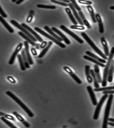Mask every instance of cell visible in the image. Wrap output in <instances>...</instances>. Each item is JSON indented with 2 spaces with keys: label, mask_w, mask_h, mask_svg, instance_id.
<instances>
[{
  "label": "cell",
  "mask_w": 114,
  "mask_h": 128,
  "mask_svg": "<svg viewBox=\"0 0 114 128\" xmlns=\"http://www.w3.org/2000/svg\"><path fill=\"white\" fill-rule=\"evenodd\" d=\"M114 56V47L111 48L110 51V55L109 56L108 61L106 63V66L104 68L103 75V79H102V86L103 87H105L107 85V80L108 77V72L110 68V64L112 62V59Z\"/></svg>",
  "instance_id": "obj_1"
},
{
  "label": "cell",
  "mask_w": 114,
  "mask_h": 128,
  "mask_svg": "<svg viewBox=\"0 0 114 128\" xmlns=\"http://www.w3.org/2000/svg\"><path fill=\"white\" fill-rule=\"evenodd\" d=\"M6 94L14 100L17 104H18L20 106V107H21L22 108V109L26 112L27 114H28L30 118L34 117V115L33 114V113L18 98H17L15 95L13 94L12 92L10 91H7L6 92Z\"/></svg>",
  "instance_id": "obj_2"
},
{
  "label": "cell",
  "mask_w": 114,
  "mask_h": 128,
  "mask_svg": "<svg viewBox=\"0 0 114 128\" xmlns=\"http://www.w3.org/2000/svg\"><path fill=\"white\" fill-rule=\"evenodd\" d=\"M81 35L97 54H98L101 57H102L104 60H106L108 59V58L106 57V56L105 54H103L102 53V52L95 46V44H94V43L92 42L91 40L89 38V36L86 34V33L85 32H82L81 34Z\"/></svg>",
  "instance_id": "obj_3"
},
{
  "label": "cell",
  "mask_w": 114,
  "mask_h": 128,
  "mask_svg": "<svg viewBox=\"0 0 114 128\" xmlns=\"http://www.w3.org/2000/svg\"><path fill=\"white\" fill-rule=\"evenodd\" d=\"M113 98V94H110L109 96V98H108L106 108H105L102 128H107L109 116V114H110V107H111V104H112Z\"/></svg>",
  "instance_id": "obj_4"
},
{
  "label": "cell",
  "mask_w": 114,
  "mask_h": 128,
  "mask_svg": "<svg viewBox=\"0 0 114 128\" xmlns=\"http://www.w3.org/2000/svg\"><path fill=\"white\" fill-rule=\"evenodd\" d=\"M34 30H36V31L38 32L39 34H42L44 36H45L47 38H48V39L51 40L52 42H53L55 44H57V45H58V46H60V47H61L62 48H66V46L65 44H64L62 42L58 41V40H57L56 39L54 38V37H53L52 36H50V35L47 34L46 32H44V31H43L42 30L40 29V28H38V27H35Z\"/></svg>",
  "instance_id": "obj_5"
},
{
  "label": "cell",
  "mask_w": 114,
  "mask_h": 128,
  "mask_svg": "<svg viewBox=\"0 0 114 128\" xmlns=\"http://www.w3.org/2000/svg\"><path fill=\"white\" fill-rule=\"evenodd\" d=\"M10 23L11 24H13L14 26H15L16 27L18 28L19 30H20L21 31H22L24 34H26L27 36H28L31 40L34 41V42H36L37 41V39H36L34 36H32V34L30 33L28 30H26V28H25L24 27H23L21 25H20V24L18 23V22H16L14 20H11L10 21Z\"/></svg>",
  "instance_id": "obj_6"
},
{
  "label": "cell",
  "mask_w": 114,
  "mask_h": 128,
  "mask_svg": "<svg viewBox=\"0 0 114 128\" xmlns=\"http://www.w3.org/2000/svg\"><path fill=\"white\" fill-rule=\"evenodd\" d=\"M108 96V94H104V95L102 96V98L100 99L99 102H98V103L96 107V109H95V112H94V115L93 116V118L94 120H97L98 119L99 114L100 113L101 108H102V104L105 102V100H106V98H107Z\"/></svg>",
  "instance_id": "obj_7"
},
{
  "label": "cell",
  "mask_w": 114,
  "mask_h": 128,
  "mask_svg": "<svg viewBox=\"0 0 114 128\" xmlns=\"http://www.w3.org/2000/svg\"><path fill=\"white\" fill-rule=\"evenodd\" d=\"M60 28H61L63 31H64V32H66V34L71 36L73 38H74V39L76 40L78 43H79L80 44H83L84 43V41L82 39H81L79 37H78V36L74 34L73 32L69 30L66 28V26H64V25H62L60 26Z\"/></svg>",
  "instance_id": "obj_8"
},
{
  "label": "cell",
  "mask_w": 114,
  "mask_h": 128,
  "mask_svg": "<svg viewBox=\"0 0 114 128\" xmlns=\"http://www.w3.org/2000/svg\"><path fill=\"white\" fill-rule=\"evenodd\" d=\"M22 46H23V44H22V43H20L18 44V46L17 47V48H16L14 52V53L12 54L10 60L9 62V64H14V60H15L16 56L18 55V52L20 51V50H21Z\"/></svg>",
  "instance_id": "obj_9"
},
{
  "label": "cell",
  "mask_w": 114,
  "mask_h": 128,
  "mask_svg": "<svg viewBox=\"0 0 114 128\" xmlns=\"http://www.w3.org/2000/svg\"><path fill=\"white\" fill-rule=\"evenodd\" d=\"M63 69L64 70L67 72L68 74L70 75L71 78H72L78 84H82V82L81 81V80H80L79 78H78L77 76H76L75 74H74V73L70 69V68H69L67 66H64L63 67Z\"/></svg>",
  "instance_id": "obj_10"
},
{
  "label": "cell",
  "mask_w": 114,
  "mask_h": 128,
  "mask_svg": "<svg viewBox=\"0 0 114 128\" xmlns=\"http://www.w3.org/2000/svg\"><path fill=\"white\" fill-rule=\"evenodd\" d=\"M21 26L23 27H24L25 28H26V30H28L29 32H30V33L31 34H33L35 37V38L37 39V40H38L39 42H43L42 38L36 32H35L33 30L32 28L30 27L29 26H28L27 25H26V24H25V23H22V24H21Z\"/></svg>",
  "instance_id": "obj_11"
},
{
  "label": "cell",
  "mask_w": 114,
  "mask_h": 128,
  "mask_svg": "<svg viewBox=\"0 0 114 128\" xmlns=\"http://www.w3.org/2000/svg\"><path fill=\"white\" fill-rule=\"evenodd\" d=\"M51 30H52L54 32H55L57 34H58V35L60 36V38L62 39L64 42L66 43V44H70V41L68 39L66 36H65V35L62 33V32H61L60 30H58L57 28H55V27H52V28H51Z\"/></svg>",
  "instance_id": "obj_12"
},
{
  "label": "cell",
  "mask_w": 114,
  "mask_h": 128,
  "mask_svg": "<svg viewBox=\"0 0 114 128\" xmlns=\"http://www.w3.org/2000/svg\"><path fill=\"white\" fill-rule=\"evenodd\" d=\"M86 88H87L88 92L89 94V95L90 96V98H91V100L93 105L94 106H97L98 103L97 102V100H96V97H95V96L94 95V91L92 89V87L90 86H88L86 87Z\"/></svg>",
  "instance_id": "obj_13"
},
{
  "label": "cell",
  "mask_w": 114,
  "mask_h": 128,
  "mask_svg": "<svg viewBox=\"0 0 114 128\" xmlns=\"http://www.w3.org/2000/svg\"><path fill=\"white\" fill-rule=\"evenodd\" d=\"M25 45V49L26 51V56L28 59V62L30 64L33 65L34 64V62L32 60V58L30 55V53L29 52V43L27 41H25L24 42Z\"/></svg>",
  "instance_id": "obj_14"
},
{
  "label": "cell",
  "mask_w": 114,
  "mask_h": 128,
  "mask_svg": "<svg viewBox=\"0 0 114 128\" xmlns=\"http://www.w3.org/2000/svg\"><path fill=\"white\" fill-rule=\"evenodd\" d=\"M69 6L70 7V8L71 10L72 11V12H73V14L74 15V16H75V18H76V19L78 20V23L80 24V25H82L83 26L84 25L83 23L82 22V20L81 19V18H80V16L78 15V12L76 11V10H75V8H74V7L73 6L72 3H70L69 4Z\"/></svg>",
  "instance_id": "obj_15"
},
{
  "label": "cell",
  "mask_w": 114,
  "mask_h": 128,
  "mask_svg": "<svg viewBox=\"0 0 114 128\" xmlns=\"http://www.w3.org/2000/svg\"><path fill=\"white\" fill-rule=\"evenodd\" d=\"M97 22L98 23V28H99V32L101 34H102L104 32V27L103 24L102 23V20L100 16V15L98 14H95Z\"/></svg>",
  "instance_id": "obj_16"
},
{
  "label": "cell",
  "mask_w": 114,
  "mask_h": 128,
  "mask_svg": "<svg viewBox=\"0 0 114 128\" xmlns=\"http://www.w3.org/2000/svg\"><path fill=\"white\" fill-rule=\"evenodd\" d=\"M13 114L16 116L17 118L20 121V122H22V124H24V126L26 127V128H29L30 127V124L28 122H27L25 120H24V118H23L22 116H21L20 115L18 114L17 112H15V111L13 112Z\"/></svg>",
  "instance_id": "obj_17"
},
{
  "label": "cell",
  "mask_w": 114,
  "mask_h": 128,
  "mask_svg": "<svg viewBox=\"0 0 114 128\" xmlns=\"http://www.w3.org/2000/svg\"><path fill=\"white\" fill-rule=\"evenodd\" d=\"M114 70V60H112V62L110 64V68L108 72L107 81L111 83L113 80V74Z\"/></svg>",
  "instance_id": "obj_18"
},
{
  "label": "cell",
  "mask_w": 114,
  "mask_h": 128,
  "mask_svg": "<svg viewBox=\"0 0 114 128\" xmlns=\"http://www.w3.org/2000/svg\"><path fill=\"white\" fill-rule=\"evenodd\" d=\"M101 43L102 44V46L103 47L104 49V53L105 55L107 56H109L110 54H109V48H108L107 43L106 42V40H105V39L103 37L101 38Z\"/></svg>",
  "instance_id": "obj_19"
},
{
  "label": "cell",
  "mask_w": 114,
  "mask_h": 128,
  "mask_svg": "<svg viewBox=\"0 0 114 128\" xmlns=\"http://www.w3.org/2000/svg\"><path fill=\"white\" fill-rule=\"evenodd\" d=\"M44 28L45 29V30H46L47 32H48L50 34L53 36V37H54V38L56 39L57 40H58V41L61 42L63 40L60 38V36H59L57 34H55L54 31L51 30V28H50L48 26H44Z\"/></svg>",
  "instance_id": "obj_20"
},
{
  "label": "cell",
  "mask_w": 114,
  "mask_h": 128,
  "mask_svg": "<svg viewBox=\"0 0 114 128\" xmlns=\"http://www.w3.org/2000/svg\"><path fill=\"white\" fill-rule=\"evenodd\" d=\"M86 54L87 55L91 57L92 58H94V59H95V60H97L99 62H101V63H102L104 64V63H106V62L105 60H104L103 59H102V58H100L99 57H98V56H96L95 54H93L91 52H90V51H86Z\"/></svg>",
  "instance_id": "obj_21"
},
{
  "label": "cell",
  "mask_w": 114,
  "mask_h": 128,
  "mask_svg": "<svg viewBox=\"0 0 114 128\" xmlns=\"http://www.w3.org/2000/svg\"><path fill=\"white\" fill-rule=\"evenodd\" d=\"M83 58H84L85 59H86V60H89V61H90V62H91L94 63H95L96 64H97V65H98V66H101V67H105V66H105L104 64H103V63H101V62H99L97 60H95V59H94V58H92L91 57H90V56H89L85 55V56H83Z\"/></svg>",
  "instance_id": "obj_22"
},
{
  "label": "cell",
  "mask_w": 114,
  "mask_h": 128,
  "mask_svg": "<svg viewBox=\"0 0 114 128\" xmlns=\"http://www.w3.org/2000/svg\"><path fill=\"white\" fill-rule=\"evenodd\" d=\"M22 59L24 61V64L26 68H30V64L28 62V59L26 56V51H25V49L23 48L22 49Z\"/></svg>",
  "instance_id": "obj_23"
},
{
  "label": "cell",
  "mask_w": 114,
  "mask_h": 128,
  "mask_svg": "<svg viewBox=\"0 0 114 128\" xmlns=\"http://www.w3.org/2000/svg\"><path fill=\"white\" fill-rule=\"evenodd\" d=\"M0 22L4 25V26L9 31V32L10 33H13L14 32V30L12 28V27L8 24V23H7V22H6V20H5L2 16H0Z\"/></svg>",
  "instance_id": "obj_24"
},
{
  "label": "cell",
  "mask_w": 114,
  "mask_h": 128,
  "mask_svg": "<svg viewBox=\"0 0 114 128\" xmlns=\"http://www.w3.org/2000/svg\"><path fill=\"white\" fill-rule=\"evenodd\" d=\"M18 34L26 40V41H27L29 43L31 44L32 46H36V44H35V43L34 41H33L28 36H27L26 34H24L23 32H22V31L19 32H18Z\"/></svg>",
  "instance_id": "obj_25"
},
{
  "label": "cell",
  "mask_w": 114,
  "mask_h": 128,
  "mask_svg": "<svg viewBox=\"0 0 114 128\" xmlns=\"http://www.w3.org/2000/svg\"><path fill=\"white\" fill-rule=\"evenodd\" d=\"M85 73L88 82L89 83H91L93 82V78L90 76V67L89 66H85Z\"/></svg>",
  "instance_id": "obj_26"
},
{
  "label": "cell",
  "mask_w": 114,
  "mask_h": 128,
  "mask_svg": "<svg viewBox=\"0 0 114 128\" xmlns=\"http://www.w3.org/2000/svg\"><path fill=\"white\" fill-rule=\"evenodd\" d=\"M65 10L66 11L67 14H68V16H69V18L71 20V21L72 22V23L74 24V25H77L78 24V22L76 21L74 16L73 15L70 9L69 8H65Z\"/></svg>",
  "instance_id": "obj_27"
},
{
  "label": "cell",
  "mask_w": 114,
  "mask_h": 128,
  "mask_svg": "<svg viewBox=\"0 0 114 128\" xmlns=\"http://www.w3.org/2000/svg\"><path fill=\"white\" fill-rule=\"evenodd\" d=\"M78 14L80 16V18H81V19L82 20V22L83 23V24L86 26V27L89 28V29H90L91 28V26L90 25V23H89L88 21L87 20L85 16H84V14H83L82 11H80V12H78Z\"/></svg>",
  "instance_id": "obj_28"
},
{
  "label": "cell",
  "mask_w": 114,
  "mask_h": 128,
  "mask_svg": "<svg viewBox=\"0 0 114 128\" xmlns=\"http://www.w3.org/2000/svg\"><path fill=\"white\" fill-rule=\"evenodd\" d=\"M86 7H87V8L89 11V12H90V16H91V18L93 22L94 23H95L97 22V20H96L95 15L94 14V11L93 8L91 7V6H90V5H88L87 6H86Z\"/></svg>",
  "instance_id": "obj_29"
},
{
  "label": "cell",
  "mask_w": 114,
  "mask_h": 128,
  "mask_svg": "<svg viewBox=\"0 0 114 128\" xmlns=\"http://www.w3.org/2000/svg\"><path fill=\"white\" fill-rule=\"evenodd\" d=\"M94 71L95 72V74L96 76V78L98 80V83H101L102 82V79L101 77L100 76V71H99V68L98 67V66L97 64H95L94 66Z\"/></svg>",
  "instance_id": "obj_30"
},
{
  "label": "cell",
  "mask_w": 114,
  "mask_h": 128,
  "mask_svg": "<svg viewBox=\"0 0 114 128\" xmlns=\"http://www.w3.org/2000/svg\"><path fill=\"white\" fill-rule=\"evenodd\" d=\"M53 44V42L50 41L49 42H48V44L47 46L44 48V49L41 52L40 54L38 56V58H42V57L46 54V52L48 51V50H49V49L50 48V46H51Z\"/></svg>",
  "instance_id": "obj_31"
},
{
  "label": "cell",
  "mask_w": 114,
  "mask_h": 128,
  "mask_svg": "<svg viewBox=\"0 0 114 128\" xmlns=\"http://www.w3.org/2000/svg\"><path fill=\"white\" fill-rule=\"evenodd\" d=\"M90 74H91V75L92 76L93 80H94V87L96 88H99V85L98 84V82L97 78H96L94 70H90Z\"/></svg>",
  "instance_id": "obj_32"
},
{
  "label": "cell",
  "mask_w": 114,
  "mask_h": 128,
  "mask_svg": "<svg viewBox=\"0 0 114 128\" xmlns=\"http://www.w3.org/2000/svg\"><path fill=\"white\" fill-rule=\"evenodd\" d=\"M18 61H19V64H20V67H21V70H22V71L26 70V68L25 66L24 61H23V59H22V55H21V54H18Z\"/></svg>",
  "instance_id": "obj_33"
},
{
  "label": "cell",
  "mask_w": 114,
  "mask_h": 128,
  "mask_svg": "<svg viewBox=\"0 0 114 128\" xmlns=\"http://www.w3.org/2000/svg\"><path fill=\"white\" fill-rule=\"evenodd\" d=\"M114 90V86H110L107 87H103V88H95L94 91L95 92H99V91H108V90Z\"/></svg>",
  "instance_id": "obj_34"
},
{
  "label": "cell",
  "mask_w": 114,
  "mask_h": 128,
  "mask_svg": "<svg viewBox=\"0 0 114 128\" xmlns=\"http://www.w3.org/2000/svg\"><path fill=\"white\" fill-rule=\"evenodd\" d=\"M1 119L2 120L3 122H5L7 126H9L10 128H18L17 127H16L13 124H12L11 122L7 120L6 118H5L4 116H2L1 118Z\"/></svg>",
  "instance_id": "obj_35"
},
{
  "label": "cell",
  "mask_w": 114,
  "mask_h": 128,
  "mask_svg": "<svg viewBox=\"0 0 114 128\" xmlns=\"http://www.w3.org/2000/svg\"><path fill=\"white\" fill-rule=\"evenodd\" d=\"M37 7L39 8H46V9H51L54 10L56 8V6H49V5H44V4H37Z\"/></svg>",
  "instance_id": "obj_36"
},
{
  "label": "cell",
  "mask_w": 114,
  "mask_h": 128,
  "mask_svg": "<svg viewBox=\"0 0 114 128\" xmlns=\"http://www.w3.org/2000/svg\"><path fill=\"white\" fill-rule=\"evenodd\" d=\"M0 116H4L5 118L8 119H9V120H13V121H16V120H15V119L14 118V116L6 114L4 113V112H0Z\"/></svg>",
  "instance_id": "obj_37"
},
{
  "label": "cell",
  "mask_w": 114,
  "mask_h": 128,
  "mask_svg": "<svg viewBox=\"0 0 114 128\" xmlns=\"http://www.w3.org/2000/svg\"><path fill=\"white\" fill-rule=\"evenodd\" d=\"M51 2L54 3L55 4H58L62 6H65V7H67V6H69V4L64 3V2H62L57 1V0H51Z\"/></svg>",
  "instance_id": "obj_38"
},
{
  "label": "cell",
  "mask_w": 114,
  "mask_h": 128,
  "mask_svg": "<svg viewBox=\"0 0 114 128\" xmlns=\"http://www.w3.org/2000/svg\"><path fill=\"white\" fill-rule=\"evenodd\" d=\"M70 28L72 29H75V30H85V27L84 26H80L78 25H73L70 26Z\"/></svg>",
  "instance_id": "obj_39"
},
{
  "label": "cell",
  "mask_w": 114,
  "mask_h": 128,
  "mask_svg": "<svg viewBox=\"0 0 114 128\" xmlns=\"http://www.w3.org/2000/svg\"><path fill=\"white\" fill-rule=\"evenodd\" d=\"M70 2L76 10H78L79 12L81 11V8L79 7V6H78V4L76 2V0H70Z\"/></svg>",
  "instance_id": "obj_40"
},
{
  "label": "cell",
  "mask_w": 114,
  "mask_h": 128,
  "mask_svg": "<svg viewBox=\"0 0 114 128\" xmlns=\"http://www.w3.org/2000/svg\"><path fill=\"white\" fill-rule=\"evenodd\" d=\"M78 2L80 4H86L88 5H90L92 4V2L89 0H78Z\"/></svg>",
  "instance_id": "obj_41"
},
{
  "label": "cell",
  "mask_w": 114,
  "mask_h": 128,
  "mask_svg": "<svg viewBox=\"0 0 114 128\" xmlns=\"http://www.w3.org/2000/svg\"><path fill=\"white\" fill-rule=\"evenodd\" d=\"M0 14L1 15V16H2V18H7V14L5 13V12H4L3 10H2V8L1 7V6H0Z\"/></svg>",
  "instance_id": "obj_42"
},
{
  "label": "cell",
  "mask_w": 114,
  "mask_h": 128,
  "mask_svg": "<svg viewBox=\"0 0 114 128\" xmlns=\"http://www.w3.org/2000/svg\"><path fill=\"white\" fill-rule=\"evenodd\" d=\"M7 79H8L11 83H13V84H15L16 83V80H14V78H13L12 76H9L7 77Z\"/></svg>",
  "instance_id": "obj_43"
},
{
  "label": "cell",
  "mask_w": 114,
  "mask_h": 128,
  "mask_svg": "<svg viewBox=\"0 0 114 128\" xmlns=\"http://www.w3.org/2000/svg\"><path fill=\"white\" fill-rule=\"evenodd\" d=\"M103 94H114V90H108L103 91Z\"/></svg>",
  "instance_id": "obj_44"
},
{
  "label": "cell",
  "mask_w": 114,
  "mask_h": 128,
  "mask_svg": "<svg viewBox=\"0 0 114 128\" xmlns=\"http://www.w3.org/2000/svg\"><path fill=\"white\" fill-rule=\"evenodd\" d=\"M47 44V43L46 42H42V44L40 45V48H44L45 47H46Z\"/></svg>",
  "instance_id": "obj_45"
},
{
  "label": "cell",
  "mask_w": 114,
  "mask_h": 128,
  "mask_svg": "<svg viewBox=\"0 0 114 128\" xmlns=\"http://www.w3.org/2000/svg\"><path fill=\"white\" fill-rule=\"evenodd\" d=\"M32 19H33V16L29 15V16H28V18L27 19V22L29 23H30L31 22Z\"/></svg>",
  "instance_id": "obj_46"
},
{
  "label": "cell",
  "mask_w": 114,
  "mask_h": 128,
  "mask_svg": "<svg viewBox=\"0 0 114 128\" xmlns=\"http://www.w3.org/2000/svg\"><path fill=\"white\" fill-rule=\"evenodd\" d=\"M31 51L32 54H33V55H34V56H36V55H37V52H36L35 49L34 48H31Z\"/></svg>",
  "instance_id": "obj_47"
},
{
  "label": "cell",
  "mask_w": 114,
  "mask_h": 128,
  "mask_svg": "<svg viewBox=\"0 0 114 128\" xmlns=\"http://www.w3.org/2000/svg\"><path fill=\"white\" fill-rule=\"evenodd\" d=\"M24 0H18L17 2H16V4H20V3H21L22 2H24Z\"/></svg>",
  "instance_id": "obj_48"
},
{
  "label": "cell",
  "mask_w": 114,
  "mask_h": 128,
  "mask_svg": "<svg viewBox=\"0 0 114 128\" xmlns=\"http://www.w3.org/2000/svg\"><path fill=\"white\" fill-rule=\"evenodd\" d=\"M108 124L110 125V126L114 127V123H113V122H109L108 123Z\"/></svg>",
  "instance_id": "obj_49"
},
{
  "label": "cell",
  "mask_w": 114,
  "mask_h": 128,
  "mask_svg": "<svg viewBox=\"0 0 114 128\" xmlns=\"http://www.w3.org/2000/svg\"><path fill=\"white\" fill-rule=\"evenodd\" d=\"M62 2H64V3H70V2H70V0H62Z\"/></svg>",
  "instance_id": "obj_50"
},
{
  "label": "cell",
  "mask_w": 114,
  "mask_h": 128,
  "mask_svg": "<svg viewBox=\"0 0 114 128\" xmlns=\"http://www.w3.org/2000/svg\"><path fill=\"white\" fill-rule=\"evenodd\" d=\"M109 121H110V122H113L114 123V118H109Z\"/></svg>",
  "instance_id": "obj_51"
},
{
  "label": "cell",
  "mask_w": 114,
  "mask_h": 128,
  "mask_svg": "<svg viewBox=\"0 0 114 128\" xmlns=\"http://www.w3.org/2000/svg\"><path fill=\"white\" fill-rule=\"evenodd\" d=\"M36 46H36V48H37V49H39V46H39V44H36Z\"/></svg>",
  "instance_id": "obj_52"
},
{
  "label": "cell",
  "mask_w": 114,
  "mask_h": 128,
  "mask_svg": "<svg viewBox=\"0 0 114 128\" xmlns=\"http://www.w3.org/2000/svg\"><path fill=\"white\" fill-rule=\"evenodd\" d=\"M110 9L111 10H114V6H110Z\"/></svg>",
  "instance_id": "obj_53"
},
{
  "label": "cell",
  "mask_w": 114,
  "mask_h": 128,
  "mask_svg": "<svg viewBox=\"0 0 114 128\" xmlns=\"http://www.w3.org/2000/svg\"><path fill=\"white\" fill-rule=\"evenodd\" d=\"M18 0H12V2H17Z\"/></svg>",
  "instance_id": "obj_54"
}]
</instances>
